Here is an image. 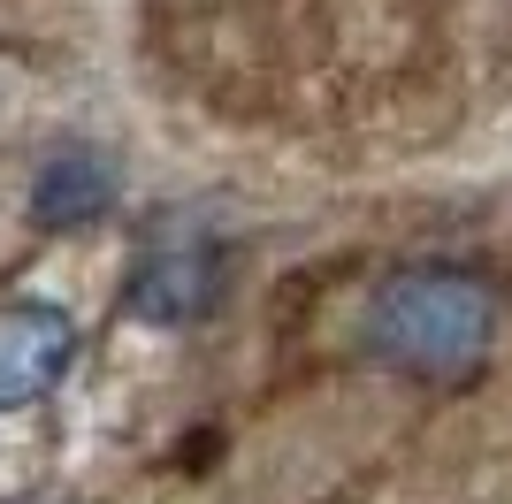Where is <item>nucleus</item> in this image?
Segmentation results:
<instances>
[{"label": "nucleus", "instance_id": "nucleus-1", "mask_svg": "<svg viewBox=\"0 0 512 504\" xmlns=\"http://www.w3.org/2000/svg\"><path fill=\"white\" fill-rule=\"evenodd\" d=\"M497 344V298L467 268H406L367 298V352L406 375H467Z\"/></svg>", "mask_w": 512, "mask_h": 504}, {"label": "nucleus", "instance_id": "nucleus-3", "mask_svg": "<svg viewBox=\"0 0 512 504\" xmlns=\"http://www.w3.org/2000/svg\"><path fill=\"white\" fill-rule=\"evenodd\" d=\"M115 207V176H107L100 153H54L31 184V222L39 230H85Z\"/></svg>", "mask_w": 512, "mask_h": 504}, {"label": "nucleus", "instance_id": "nucleus-4", "mask_svg": "<svg viewBox=\"0 0 512 504\" xmlns=\"http://www.w3.org/2000/svg\"><path fill=\"white\" fill-rule=\"evenodd\" d=\"M214 306V252H153L146 268L130 275V314L138 321H192Z\"/></svg>", "mask_w": 512, "mask_h": 504}, {"label": "nucleus", "instance_id": "nucleus-2", "mask_svg": "<svg viewBox=\"0 0 512 504\" xmlns=\"http://www.w3.org/2000/svg\"><path fill=\"white\" fill-rule=\"evenodd\" d=\"M77 359V321L46 298H16L0 306V413L39 405Z\"/></svg>", "mask_w": 512, "mask_h": 504}]
</instances>
